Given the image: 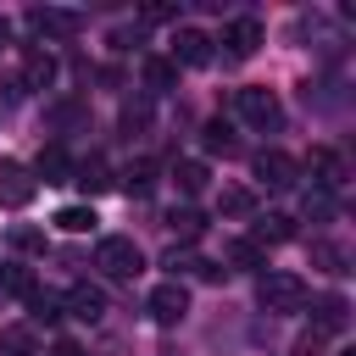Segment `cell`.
<instances>
[{"label": "cell", "mask_w": 356, "mask_h": 356, "mask_svg": "<svg viewBox=\"0 0 356 356\" xmlns=\"http://www.w3.org/2000/svg\"><path fill=\"white\" fill-rule=\"evenodd\" d=\"M256 306L273 312V317H295V312H306V278H300V273H284V267L256 273Z\"/></svg>", "instance_id": "1"}, {"label": "cell", "mask_w": 356, "mask_h": 356, "mask_svg": "<svg viewBox=\"0 0 356 356\" xmlns=\"http://www.w3.org/2000/svg\"><path fill=\"white\" fill-rule=\"evenodd\" d=\"M95 267H100L106 278H139V273H145V250H139L128 234H106V239L95 245Z\"/></svg>", "instance_id": "2"}, {"label": "cell", "mask_w": 356, "mask_h": 356, "mask_svg": "<svg viewBox=\"0 0 356 356\" xmlns=\"http://www.w3.org/2000/svg\"><path fill=\"white\" fill-rule=\"evenodd\" d=\"M234 117H239V122H250V128H278L284 106H278V95H273V89L245 83V89H234Z\"/></svg>", "instance_id": "3"}, {"label": "cell", "mask_w": 356, "mask_h": 356, "mask_svg": "<svg viewBox=\"0 0 356 356\" xmlns=\"http://www.w3.org/2000/svg\"><path fill=\"white\" fill-rule=\"evenodd\" d=\"M145 312H150V323H161V328H178V323L189 317V289H184L178 278H167V284H156V289H150Z\"/></svg>", "instance_id": "4"}, {"label": "cell", "mask_w": 356, "mask_h": 356, "mask_svg": "<svg viewBox=\"0 0 356 356\" xmlns=\"http://www.w3.org/2000/svg\"><path fill=\"white\" fill-rule=\"evenodd\" d=\"M33 195H39V178H33V167H22V161L0 156V206H6V211H22Z\"/></svg>", "instance_id": "5"}, {"label": "cell", "mask_w": 356, "mask_h": 356, "mask_svg": "<svg viewBox=\"0 0 356 356\" xmlns=\"http://www.w3.org/2000/svg\"><path fill=\"white\" fill-rule=\"evenodd\" d=\"M83 28V11H67V6H33L28 11V33L39 39H72Z\"/></svg>", "instance_id": "6"}, {"label": "cell", "mask_w": 356, "mask_h": 356, "mask_svg": "<svg viewBox=\"0 0 356 356\" xmlns=\"http://www.w3.org/2000/svg\"><path fill=\"white\" fill-rule=\"evenodd\" d=\"M256 178L267 184V189H295V178H300V161L289 156V150H256Z\"/></svg>", "instance_id": "7"}, {"label": "cell", "mask_w": 356, "mask_h": 356, "mask_svg": "<svg viewBox=\"0 0 356 356\" xmlns=\"http://www.w3.org/2000/svg\"><path fill=\"white\" fill-rule=\"evenodd\" d=\"M211 44H222L228 61H245V56H256V44H261V22H256V17H234V22L222 28V39H211Z\"/></svg>", "instance_id": "8"}, {"label": "cell", "mask_w": 356, "mask_h": 356, "mask_svg": "<svg viewBox=\"0 0 356 356\" xmlns=\"http://www.w3.org/2000/svg\"><path fill=\"white\" fill-rule=\"evenodd\" d=\"M306 172H312L317 195H328V189H339V184H345V156H339V150H328V145H317V150L306 156Z\"/></svg>", "instance_id": "9"}, {"label": "cell", "mask_w": 356, "mask_h": 356, "mask_svg": "<svg viewBox=\"0 0 356 356\" xmlns=\"http://www.w3.org/2000/svg\"><path fill=\"white\" fill-rule=\"evenodd\" d=\"M206 61H211V33L178 28L172 33V67H206Z\"/></svg>", "instance_id": "10"}, {"label": "cell", "mask_w": 356, "mask_h": 356, "mask_svg": "<svg viewBox=\"0 0 356 356\" xmlns=\"http://www.w3.org/2000/svg\"><path fill=\"white\" fill-rule=\"evenodd\" d=\"M345 328H350V300L345 295H323L312 306V339L317 334H345Z\"/></svg>", "instance_id": "11"}, {"label": "cell", "mask_w": 356, "mask_h": 356, "mask_svg": "<svg viewBox=\"0 0 356 356\" xmlns=\"http://www.w3.org/2000/svg\"><path fill=\"white\" fill-rule=\"evenodd\" d=\"M50 83H56V56L39 50V44L22 50V78H17V89L28 95V89H50Z\"/></svg>", "instance_id": "12"}, {"label": "cell", "mask_w": 356, "mask_h": 356, "mask_svg": "<svg viewBox=\"0 0 356 356\" xmlns=\"http://www.w3.org/2000/svg\"><path fill=\"white\" fill-rule=\"evenodd\" d=\"M61 306H67L78 323H100V317H106V295H100L95 284H72V289L61 295Z\"/></svg>", "instance_id": "13"}, {"label": "cell", "mask_w": 356, "mask_h": 356, "mask_svg": "<svg viewBox=\"0 0 356 356\" xmlns=\"http://www.w3.org/2000/svg\"><path fill=\"white\" fill-rule=\"evenodd\" d=\"M33 178H44V184H72V156H67L61 145H44L39 161H33Z\"/></svg>", "instance_id": "14"}, {"label": "cell", "mask_w": 356, "mask_h": 356, "mask_svg": "<svg viewBox=\"0 0 356 356\" xmlns=\"http://www.w3.org/2000/svg\"><path fill=\"white\" fill-rule=\"evenodd\" d=\"M222 261L239 267V273H267V250H261L256 239H228V245H222Z\"/></svg>", "instance_id": "15"}, {"label": "cell", "mask_w": 356, "mask_h": 356, "mask_svg": "<svg viewBox=\"0 0 356 356\" xmlns=\"http://www.w3.org/2000/svg\"><path fill=\"white\" fill-rule=\"evenodd\" d=\"M145 89L150 95H172L178 89V67H172V56H145Z\"/></svg>", "instance_id": "16"}, {"label": "cell", "mask_w": 356, "mask_h": 356, "mask_svg": "<svg viewBox=\"0 0 356 356\" xmlns=\"http://www.w3.org/2000/svg\"><path fill=\"white\" fill-rule=\"evenodd\" d=\"M72 184H78L83 195H106V189H111V172H106L100 156H89V161H72Z\"/></svg>", "instance_id": "17"}, {"label": "cell", "mask_w": 356, "mask_h": 356, "mask_svg": "<svg viewBox=\"0 0 356 356\" xmlns=\"http://www.w3.org/2000/svg\"><path fill=\"white\" fill-rule=\"evenodd\" d=\"M0 356H39V334L28 323H6L0 328Z\"/></svg>", "instance_id": "18"}, {"label": "cell", "mask_w": 356, "mask_h": 356, "mask_svg": "<svg viewBox=\"0 0 356 356\" xmlns=\"http://www.w3.org/2000/svg\"><path fill=\"white\" fill-rule=\"evenodd\" d=\"M250 239H256V245H284V239H295V217H289V211H267Z\"/></svg>", "instance_id": "19"}, {"label": "cell", "mask_w": 356, "mask_h": 356, "mask_svg": "<svg viewBox=\"0 0 356 356\" xmlns=\"http://www.w3.org/2000/svg\"><path fill=\"white\" fill-rule=\"evenodd\" d=\"M312 267L317 273H350V256H345V245H334V239H312Z\"/></svg>", "instance_id": "20"}, {"label": "cell", "mask_w": 356, "mask_h": 356, "mask_svg": "<svg viewBox=\"0 0 356 356\" xmlns=\"http://www.w3.org/2000/svg\"><path fill=\"white\" fill-rule=\"evenodd\" d=\"M217 211H222V217H256V195L239 189V184H222V189H217Z\"/></svg>", "instance_id": "21"}, {"label": "cell", "mask_w": 356, "mask_h": 356, "mask_svg": "<svg viewBox=\"0 0 356 356\" xmlns=\"http://www.w3.org/2000/svg\"><path fill=\"white\" fill-rule=\"evenodd\" d=\"M6 245H11L17 256H44V250H50V239H44V228H33V222H17V228L6 234Z\"/></svg>", "instance_id": "22"}, {"label": "cell", "mask_w": 356, "mask_h": 356, "mask_svg": "<svg viewBox=\"0 0 356 356\" xmlns=\"http://www.w3.org/2000/svg\"><path fill=\"white\" fill-rule=\"evenodd\" d=\"M200 145H206L211 156H234V150H239V139H234V128H228L222 117H211V122L200 128Z\"/></svg>", "instance_id": "23"}, {"label": "cell", "mask_w": 356, "mask_h": 356, "mask_svg": "<svg viewBox=\"0 0 356 356\" xmlns=\"http://www.w3.org/2000/svg\"><path fill=\"white\" fill-rule=\"evenodd\" d=\"M172 184H178V195H200L211 184V172H206V161H178L172 167Z\"/></svg>", "instance_id": "24"}, {"label": "cell", "mask_w": 356, "mask_h": 356, "mask_svg": "<svg viewBox=\"0 0 356 356\" xmlns=\"http://www.w3.org/2000/svg\"><path fill=\"white\" fill-rule=\"evenodd\" d=\"M95 222H100L95 206H61V211H56V228H61V234H89Z\"/></svg>", "instance_id": "25"}, {"label": "cell", "mask_w": 356, "mask_h": 356, "mask_svg": "<svg viewBox=\"0 0 356 356\" xmlns=\"http://www.w3.org/2000/svg\"><path fill=\"white\" fill-rule=\"evenodd\" d=\"M172 234H178V239H200V234H206V217H200L195 206H178V211H172Z\"/></svg>", "instance_id": "26"}, {"label": "cell", "mask_w": 356, "mask_h": 356, "mask_svg": "<svg viewBox=\"0 0 356 356\" xmlns=\"http://www.w3.org/2000/svg\"><path fill=\"white\" fill-rule=\"evenodd\" d=\"M150 184H156V161H134V167L122 172V189H128V195H145Z\"/></svg>", "instance_id": "27"}, {"label": "cell", "mask_w": 356, "mask_h": 356, "mask_svg": "<svg viewBox=\"0 0 356 356\" xmlns=\"http://www.w3.org/2000/svg\"><path fill=\"white\" fill-rule=\"evenodd\" d=\"M28 306H33V323H56V317H61V300H56L50 289H33Z\"/></svg>", "instance_id": "28"}, {"label": "cell", "mask_w": 356, "mask_h": 356, "mask_svg": "<svg viewBox=\"0 0 356 356\" xmlns=\"http://www.w3.org/2000/svg\"><path fill=\"white\" fill-rule=\"evenodd\" d=\"M122 128H128V139H134L139 128H150V106H145V100H128V106H122Z\"/></svg>", "instance_id": "29"}, {"label": "cell", "mask_w": 356, "mask_h": 356, "mask_svg": "<svg viewBox=\"0 0 356 356\" xmlns=\"http://www.w3.org/2000/svg\"><path fill=\"white\" fill-rule=\"evenodd\" d=\"M6 289H11V295H22V300H28V295H33V289H39V284H33V273H28V267H11V273H6Z\"/></svg>", "instance_id": "30"}, {"label": "cell", "mask_w": 356, "mask_h": 356, "mask_svg": "<svg viewBox=\"0 0 356 356\" xmlns=\"http://www.w3.org/2000/svg\"><path fill=\"white\" fill-rule=\"evenodd\" d=\"M167 267H172V278H178V273H200L206 261H200V256H189V250H167Z\"/></svg>", "instance_id": "31"}, {"label": "cell", "mask_w": 356, "mask_h": 356, "mask_svg": "<svg viewBox=\"0 0 356 356\" xmlns=\"http://www.w3.org/2000/svg\"><path fill=\"white\" fill-rule=\"evenodd\" d=\"M50 356H83V345H78V339H67V334H61V339H56V345H50Z\"/></svg>", "instance_id": "32"}, {"label": "cell", "mask_w": 356, "mask_h": 356, "mask_svg": "<svg viewBox=\"0 0 356 356\" xmlns=\"http://www.w3.org/2000/svg\"><path fill=\"white\" fill-rule=\"evenodd\" d=\"M6 44H11V22L0 17V50H6Z\"/></svg>", "instance_id": "33"}]
</instances>
